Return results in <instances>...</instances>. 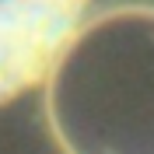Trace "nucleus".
I'll use <instances>...</instances> for the list:
<instances>
[{
    "instance_id": "obj_1",
    "label": "nucleus",
    "mask_w": 154,
    "mask_h": 154,
    "mask_svg": "<svg viewBox=\"0 0 154 154\" xmlns=\"http://www.w3.org/2000/svg\"><path fill=\"white\" fill-rule=\"evenodd\" d=\"M91 0H0V105L56 74L81 42Z\"/></svg>"
}]
</instances>
